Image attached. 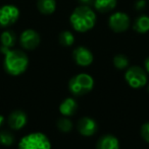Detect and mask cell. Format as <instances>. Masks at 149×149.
I'll return each mask as SVG.
<instances>
[{
  "label": "cell",
  "mask_w": 149,
  "mask_h": 149,
  "mask_svg": "<svg viewBox=\"0 0 149 149\" xmlns=\"http://www.w3.org/2000/svg\"><path fill=\"white\" fill-rule=\"evenodd\" d=\"M78 104L73 97H68L59 104V112L64 117H72L77 113Z\"/></svg>",
  "instance_id": "13"
},
{
  "label": "cell",
  "mask_w": 149,
  "mask_h": 149,
  "mask_svg": "<svg viewBox=\"0 0 149 149\" xmlns=\"http://www.w3.org/2000/svg\"><path fill=\"white\" fill-rule=\"evenodd\" d=\"M20 43L26 50H34L40 43V36L34 30H26L20 37Z\"/></svg>",
  "instance_id": "8"
},
{
  "label": "cell",
  "mask_w": 149,
  "mask_h": 149,
  "mask_svg": "<svg viewBox=\"0 0 149 149\" xmlns=\"http://www.w3.org/2000/svg\"><path fill=\"white\" fill-rule=\"evenodd\" d=\"M3 123H4V117L2 115H0V127H1Z\"/></svg>",
  "instance_id": "26"
},
{
  "label": "cell",
  "mask_w": 149,
  "mask_h": 149,
  "mask_svg": "<svg viewBox=\"0 0 149 149\" xmlns=\"http://www.w3.org/2000/svg\"><path fill=\"white\" fill-rule=\"evenodd\" d=\"M37 7L39 11L43 14H51L55 11V0H38Z\"/></svg>",
  "instance_id": "15"
},
{
  "label": "cell",
  "mask_w": 149,
  "mask_h": 149,
  "mask_svg": "<svg viewBox=\"0 0 149 149\" xmlns=\"http://www.w3.org/2000/svg\"><path fill=\"white\" fill-rule=\"evenodd\" d=\"M97 123L94 119L90 117H83L78 121L77 129L80 132V134L85 137L93 136L97 132Z\"/></svg>",
  "instance_id": "9"
},
{
  "label": "cell",
  "mask_w": 149,
  "mask_h": 149,
  "mask_svg": "<svg viewBox=\"0 0 149 149\" xmlns=\"http://www.w3.org/2000/svg\"><path fill=\"white\" fill-rule=\"evenodd\" d=\"M133 29L135 31L139 33H145L149 31V16L141 15L137 17L134 22Z\"/></svg>",
  "instance_id": "16"
},
{
  "label": "cell",
  "mask_w": 149,
  "mask_h": 149,
  "mask_svg": "<svg viewBox=\"0 0 149 149\" xmlns=\"http://www.w3.org/2000/svg\"><path fill=\"white\" fill-rule=\"evenodd\" d=\"M74 59L79 66L87 67L92 64L93 62V54L91 53L89 49L85 47H78L75 49L74 53Z\"/></svg>",
  "instance_id": "11"
},
{
  "label": "cell",
  "mask_w": 149,
  "mask_h": 149,
  "mask_svg": "<svg viewBox=\"0 0 149 149\" xmlns=\"http://www.w3.org/2000/svg\"><path fill=\"white\" fill-rule=\"evenodd\" d=\"M28 121V116L22 110H16L8 116L7 124L12 130H20Z\"/></svg>",
  "instance_id": "10"
},
{
  "label": "cell",
  "mask_w": 149,
  "mask_h": 149,
  "mask_svg": "<svg viewBox=\"0 0 149 149\" xmlns=\"http://www.w3.org/2000/svg\"><path fill=\"white\" fill-rule=\"evenodd\" d=\"M94 87V79L87 73H80L72 77L68 82L70 91L74 95L81 96L89 93Z\"/></svg>",
  "instance_id": "3"
},
{
  "label": "cell",
  "mask_w": 149,
  "mask_h": 149,
  "mask_svg": "<svg viewBox=\"0 0 149 149\" xmlns=\"http://www.w3.org/2000/svg\"><path fill=\"white\" fill-rule=\"evenodd\" d=\"M96 149H119V139L112 134L101 136L97 141Z\"/></svg>",
  "instance_id": "12"
},
{
  "label": "cell",
  "mask_w": 149,
  "mask_h": 149,
  "mask_svg": "<svg viewBox=\"0 0 149 149\" xmlns=\"http://www.w3.org/2000/svg\"><path fill=\"white\" fill-rule=\"evenodd\" d=\"M4 69L8 74L12 76L20 75L27 70L29 59L26 53L20 50H7L4 52Z\"/></svg>",
  "instance_id": "2"
},
{
  "label": "cell",
  "mask_w": 149,
  "mask_h": 149,
  "mask_svg": "<svg viewBox=\"0 0 149 149\" xmlns=\"http://www.w3.org/2000/svg\"><path fill=\"white\" fill-rule=\"evenodd\" d=\"M125 79L132 88H140L147 84V75L139 66H132L126 71Z\"/></svg>",
  "instance_id": "5"
},
{
  "label": "cell",
  "mask_w": 149,
  "mask_h": 149,
  "mask_svg": "<svg viewBox=\"0 0 149 149\" xmlns=\"http://www.w3.org/2000/svg\"><path fill=\"white\" fill-rule=\"evenodd\" d=\"M0 41H1V48H0V51L2 53H4L7 50L11 49L14 45H16V36L14 33V31H5L4 33H2L1 37H0Z\"/></svg>",
  "instance_id": "14"
},
{
  "label": "cell",
  "mask_w": 149,
  "mask_h": 149,
  "mask_svg": "<svg viewBox=\"0 0 149 149\" xmlns=\"http://www.w3.org/2000/svg\"><path fill=\"white\" fill-rule=\"evenodd\" d=\"M70 20L74 30L80 33H86L95 26L96 14L89 6L82 5L73 11Z\"/></svg>",
  "instance_id": "1"
},
{
  "label": "cell",
  "mask_w": 149,
  "mask_h": 149,
  "mask_svg": "<svg viewBox=\"0 0 149 149\" xmlns=\"http://www.w3.org/2000/svg\"><path fill=\"white\" fill-rule=\"evenodd\" d=\"M81 3H83V4H89V3H91L92 2V0H79Z\"/></svg>",
  "instance_id": "25"
},
{
  "label": "cell",
  "mask_w": 149,
  "mask_h": 149,
  "mask_svg": "<svg viewBox=\"0 0 149 149\" xmlns=\"http://www.w3.org/2000/svg\"><path fill=\"white\" fill-rule=\"evenodd\" d=\"M144 64H145V69H146V71H147V72L149 73V57L145 60V63H144Z\"/></svg>",
  "instance_id": "24"
},
{
  "label": "cell",
  "mask_w": 149,
  "mask_h": 149,
  "mask_svg": "<svg viewBox=\"0 0 149 149\" xmlns=\"http://www.w3.org/2000/svg\"><path fill=\"white\" fill-rule=\"evenodd\" d=\"M18 149H51V142L44 133L34 132L20 140Z\"/></svg>",
  "instance_id": "4"
},
{
  "label": "cell",
  "mask_w": 149,
  "mask_h": 149,
  "mask_svg": "<svg viewBox=\"0 0 149 149\" xmlns=\"http://www.w3.org/2000/svg\"><path fill=\"white\" fill-rule=\"evenodd\" d=\"M56 126H57V128L60 131L64 132V133H68V132H70L73 129V123L70 119H68V117H64V118L58 119Z\"/></svg>",
  "instance_id": "21"
},
{
  "label": "cell",
  "mask_w": 149,
  "mask_h": 149,
  "mask_svg": "<svg viewBox=\"0 0 149 149\" xmlns=\"http://www.w3.org/2000/svg\"><path fill=\"white\" fill-rule=\"evenodd\" d=\"M140 133H141V136L144 139V141H146L147 143H149V122L145 123L143 126H142Z\"/></svg>",
  "instance_id": "22"
},
{
  "label": "cell",
  "mask_w": 149,
  "mask_h": 149,
  "mask_svg": "<svg viewBox=\"0 0 149 149\" xmlns=\"http://www.w3.org/2000/svg\"><path fill=\"white\" fill-rule=\"evenodd\" d=\"M94 6L100 12H109L117 6V0H95Z\"/></svg>",
  "instance_id": "17"
},
{
  "label": "cell",
  "mask_w": 149,
  "mask_h": 149,
  "mask_svg": "<svg viewBox=\"0 0 149 149\" xmlns=\"http://www.w3.org/2000/svg\"><path fill=\"white\" fill-rule=\"evenodd\" d=\"M14 141H16V138L11 132L6 130L0 131V144L4 146H10L14 143Z\"/></svg>",
  "instance_id": "18"
},
{
  "label": "cell",
  "mask_w": 149,
  "mask_h": 149,
  "mask_svg": "<svg viewBox=\"0 0 149 149\" xmlns=\"http://www.w3.org/2000/svg\"><path fill=\"white\" fill-rule=\"evenodd\" d=\"M113 65L115 68L123 70L129 66V59L127 58V56L123 55V54H119L113 58Z\"/></svg>",
  "instance_id": "20"
},
{
  "label": "cell",
  "mask_w": 149,
  "mask_h": 149,
  "mask_svg": "<svg viewBox=\"0 0 149 149\" xmlns=\"http://www.w3.org/2000/svg\"><path fill=\"white\" fill-rule=\"evenodd\" d=\"M108 24L114 33H123L130 26V17L124 12H115L109 17Z\"/></svg>",
  "instance_id": "7"
},
{
  "label": "cell",
  "mask_w": 149,
  "mask_h": 149,
  "mask_svg": "<svg viewBox=\"0 0 149 149\" xmlns=\"http://www.w3.org/2000/svg\"><path fill=\"white\" fill-rule=\"evenodd\" d=\"M58 40H59V43L61 44L62 46H66V47H70L74 44L75 42V37L71 31H62L61 33L58 37Z\"/></svg>",
  "instance_id": "19"
},
{
  "label": "cell",
  "mask_w": 149,
  "mask_h": 149,
  "mask_svg": "<svg viewBox=\"0 0 149 149\" xmlns=\"http://www.w3.org/2000/svg\"><path fill=\"white\" fill-rule=\"evenodd\" d=\"M147 89H148V92H149V85H148V87H147Z\"/></svg>",
  "instance_id": "27"
},
{
  "label": "cell",
  "mask_w": 149,
  "mask_h": 149,
  "mask_svg": "<svg viewBox=\"0 0 149 149\" xmlns=\"http://www.w3.org/2000/svg\"><path fill=\"white\" fill-rule=\"evenodd\" d=\"M146 6V1L145 0H137L135 3V8L137 10H143Z\"/></svg>",
  "instance_id": "23"
},
{
  "label": "cell",
  "mask_w": 149,
  "mask_h": 149,
  "mask_svg": "<svg viewBox=\"0 0 149 149\" xmlns=\"http://www.w3.org/2000/svg\"><path fill=\"white\" fill-rule=\"evenodd\" d=\"M20 17V10L16 6L7 4L0 7V26L7 28L13 24Z\"/></svg>",
  "instance_id": "6"
}]
</instances>
